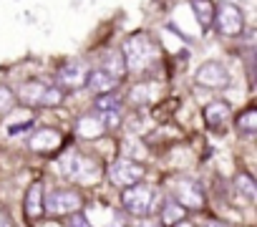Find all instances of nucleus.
Returning a JSON list of instances; mask_svg holds the SVG:
<instances>
[{
	"label": "nucleus",
	"mask_w": 257,
	"mask_h": 227,
	"mask_svg": "<svg viewBox=\"0 0 257 227\" xmlns=\"http://www.w3.org/2000/svg\"><path fill=\"white\" fill-rule=\"evenodd\" d=\"M13 106H16V93L8 86H0V117H6Z\"/></svg>",
	"instance_id": "obj_22"
},
{
	"label": "nucleus",
	"mask_w": 257,
	"mask_h": 227,
	"mask_svg": "<svg viewBox=\"0 0 257 227\" xmlns=\"http://www.w3.org/2000/svg\"><path fill=\"white\" fill-rule=\"evenodd\" d=\"M116 81H118V78H113V76L106 73L103 68H93V71L86 73V83H83V86H88L96 96H103V93H113Z\"/></svg>",
	"instance_id": "obj_11"
},
{
	"label": "nucleus",
	"mask_w": 257,
	"mask_h": 227,
	"mask_svg": "<svg viewBox=\"0 0 257 227\" xmlns=\"http://www.w3.org/2000/svg\"><path fill=\"white\" fill-rule=\"evenodd\" d=\"M121 204L126 207L128 214H134V217H147V214L152 212V204H154V189L147 187V184H132V187L123 189Z\"/></svg>",
	"instance_id": "obj_3"
},
{
	"label": "nucleus",
	"mask_w": 257,
	"mask_h": 227,
	"mask_svg": "<svg viewBox=\"0 0 257 227\" xmlns=\"http://www.w3.org/2000/svg\"><path fill=\"white\" fill-rule=\"evenodd\" d=\"M192 11H194L202 28L212 26V21H214V3L212 0H192Z\"/></svg>",
	"instance_id": "obj_18"
},
{
	"label": "nucleus",
	"mask_w": 257,
	"mask_h": 227,
	"mask_svg": "<svg viewBox=\"0 0 257 227\" xmlns=\"http://www.w3.org/2000/svg\"><path fill=\"white\" fill-rule=\"evenodd\" d=\"M31 147L33 152H53L61 147V134L56 129H38L31 137Z\"/></svg>",
	"instance_id": "obj_15"
},
{
	"label": "nucleus",
	"mask_w": 257,
	"mask_h": 227,
	"mask_svg": "<svg viewBox=\"0 0 257 227\" xmlns=\"http://www.w3.org/2000/svg\"><path fill=\"white\" fill-rule=\"evenodd\" d=\"M121 56H123L126 68L144 71V68H149L157 61L159 51H157V46L152 43V38L147 33H134V36H128V41L123 43Z\"/></svg>",
	"instance_id": "obj_1"
},
{
	"label": "nucleus",
	"mask_w": 257,
	"mask_h": 227,
	"mask_svg": "<svg viewBox=\"0 0 257 227\" xmlns=\"http://www.w3.org/2000/svg\"><path fill=\"white\" fill-rule=\"evenodd\" d=\"M68 227H93L88 219H86V214H81V212H76V217L68 222Z\"/></svg>",
	"instance_id": "obj_24"
},
{
	"label": "nucleus",
	"mask_w": 257,
	"mask_h": 227,
	"mask_svg": "<svg viewBox=\"0 0 257 227\" xmlns=\"http://www.w3.org/2000/svg\"><path fill=\"white\" fill-rule=\"evenodd\" d=\"M33 127V119H26V122H21V124H11L8 127V134H23L26 129H31Z\"/></svg>",
	"instance_id": "obj_23"
},
{
	"label": "nucleus",
	"mask_w": 257,
	"mask_h": 227,
	"mask_svg": "<svg viewBox=\"0 0 257 227\" xmlns=\"http://www.w3.org/2000/svg\"><path fill=\"white\" fill-rule=\"evenodd\" d=\"M144 167L139 162H132V159H116L111 167H108V177L116 187H132L137 184L142 177H144Z\"/></svg>",
	"instance_id": "obj_8"
},
{
	"label": "nucleus",
	"mask_w": 257,
	"mask_h": 227,
	"mask_svg": "<svg viewBox=\"0 0 257 227\" xmlns=\"http://www.w3.org/2000/svg\"><path fill=\"white\" fill-rule=\"evenodd\" d=\"M212 23H217V31L222 36H229V38H234L244 31V16L234 3H229V0L214 6V21Z\"/></svg>",
	"instance_id": "obj_4"
},
{
	"label": "nucleus",
	"mask_w": 257,
	"mask_h": 227,
	"mask_svg": "<svg viewBox=\"0 0 257 227\" xmlns=\"http://www.w3.org/2000/svg\"><path fill=\"white\" fill-rule=\"evenodd\" d=\"M174 197H177V204L184 209H202L207 202L202 184L197 179H189V177H179L174 182Z\"/></svg>",
	"instance_id": "obj_6"
},
{
	"label": "nucleus",
	"mask_w": 257,
	"mask_h": 227,
	"mask_svg": "<svg viewBox=\"0 0 257 227\" xmlns=\"http://www.w3.org/2000/svg\"><path fill=\"white\" fill-rule=\"evenodd\" d=\"M184 217H187V209L169 199V202H164V207H162V219H159V224H162V227H174V224L182 222Z\"/></svg>",
	"instance_id": "obj_17"
},
{
	"label": "nucleus",
	"mask_w": 257,
	"mask_h": 227,
	"mask_svg": "<svg viewBox=\"0 0 257 227\" xmlns=\"http://www.w3.org/2000/svg\"><path fill=\"white\" fill-rule=\"evenodd\" d=\"M234 187H237V192H239V194H244V199H247V202H254V199H257L254 179H252L247 172H239V174L234 177Z\"/></svg>",
	"instance_id": "obj_19"
},
{
	"label": "nucleus",
	"mask_w": 257,
	"mask_h": 227,
	"mask_svg": "<svg viewBox=\"0 0 257 227\" xmlns=\"http://www.w3.org/2000/svg\"><path fill=\"white\" fill-rule=\"evenodd\" d=\"M96 111H98V119L103 127H116L118 124V111H121V101L113 93H103L96 96Z\"/></svg>",
	"instance_id": "obj_10"
},
{
	"label": "nucleus",
	"mask_w": 257,
	"mask_h": 227,
	"mask_svg": "<svg viewBox=\"0 0 257 227\" xmlns=\"http://www.w3.org/2000/svg\"><path fill=\"white\" fill-rule=\"evenodd\" d=\"M106 73H111L113 78H121L123 73H126V63H123V56L121 53H111L108 58H106V68H103Z\"/></svg>",
	"instance_id": "obj_21"
},
{
	"label": "nucleus",
	"mask_w": 257,
	"mask_h": 227,
	"mask_svg": "<svg viewBox=\"0 0 257 227\" xmlns=\"http://www.w3.org/2000/svg\"><path fill=\"white\" fill-rule=\"evenodd\" d=\"M229 119V106L224 101H212L204 106V122L209 129H222Z\"/></svg>",
	"instance_id": "obj_14"
},
{
	"label": "nucleus",
	"mask_w": 257,
	"mask_h": 227,
	"mask_svg": "<svg viewBox=\"0 0 257 227\" xmlns=\"http://www.w3.org/2000/svg\"><path fill=\"white\" fill-rule=\"evenodd\" d=\"M0 227H3V212H0Z\"/></svg>",
	"instance_id": "obj_28"
},
{
	"label": "nucleus",
	"mask_w": 257,
	"mask_h": 227,
	"mask_svg": "<svg viewBox=\"0 0 257 227\" xmlns=\"http://www.w3.org/2000/svg\"><path fill=\"white\" fill-rule=\"evenodd\" d=\"M237 129H239L242 134H254V132H257V108H254V106L244 108L239 117H237Z\"/></svg>",
	"instance_id": "obj_20"
},
{
	"label": "nucleus",
	"mask_w": 257,
	"mask_h": 227,
	"mask_svg": "<svg viewBox=\"0 0 257 227\" xmlns=\"http://www.w3.org/2000/svg\"><path fill=\"white\" fill-rule=\"evenodd\" d=\"M86 68L81 66V63H68V66H63L58 73H56V81H58V86H63V88H78V86H83L86 83Z\"/></svg>",
	"instance_id": "obj_12"
},
{
	"label": "nucleus",
	"mask_w": 257,
	"mask_h": 227,
	"mask_svg": "<svg viewBox=\"0 0 257 227\" xmlns=\"http://www.w3.org/2000/svg\"><path fill=\"white\" fill-rule=\"evenodd\" d=\"M103 132H106V127L101 124L98 117H81V119L76 122V134H78L81 139H96V137H101Z\"/></svg>",
	"instance_id": "obj_16"
},
{
	"label": "nucleus",
	"mask_w": 257,
	"mask_h": 227,
	"mask_svg": "<svg viewBox=\"0 0 257 227\" xmlns=\"http://www.w3.org/2000/svg\"><path fill=\"white\" fill-rule=\"evenodd\" d=\"M101 174V167L93 157H86V154H71L66 159V177L71 182H81V184H88V182H96Z\"/></svg>",
	"instance_id": "obj_5"
},
{
	"label": "nucleus",
	"mask_w": 257,
	"mask_h": 227,
	"mask_svg": "<svg viewBox=\"0 0 257 227\" xmlns=\"http://www.w3.org/2000/svg\"><path fill=\"white\" fill-rule=\"evenodd\" d=\"M194 83L202 86V88H227L229 86V71L222 63L209 61L194 73Z\"/></svg>",
	"instance_id": "obj_9"
},
{
	"label": "nucleus",
	"mask_w": 257,
	"mask_h": 227,
	"mask_svg": "<svg viewBox=\"0 0 257 227\" xmlns=\"http://www.w3.org/2000/svg\"><path fill=\"white\" fill-rule=\"evenodd\" d=\"M43 207L53 217H63V214H71V212H78L81 209V197L73 189H56V192H51L43 199Z\"/></svg>",
	"instance_id": "obj_7"
},
{
	"label": "nucleus",
	"mask_w": 257,
	"mask_h": 227,
	"mask_svg": "<svg viewBox=\"0 0 257 227\" xmlns=\"http://www.w3.org/2000/svg\"><path fill=\"white\" fill-rule=\"evenodd\" d=\"M174 227H194V224H192V222H187V219H182V222H177Z\"/></svg>",
	"instance_id": "obj_26"
},
{
	"label": "nucleus",
	"mask_w": 257,
	"mask_h": 227,
	"mask_svg": "<svg viewBox=\"0 0 257 227\" xmlns=\"http://www.w3.org/2000/svg\"><path fill=\"white\" fill-rule=\"evenodd\" d=\"M207 227H229V224H227V222H222V219H212Z\"/></svg>",
	"instance_id": "obj_25"
},
{
	"label": "nucleus",
	"mask_w": 257,
	"mask_h": 227,
	"mask_svg": "<svg viewBox=\"0 0 257 227\" xmlns=\"http://www.w3.org/2000/svg\"><path fill=\"white\" fill-rule=\"evenodd\" d=\"M142 227H162V224H159V222H144Z\"/></svg>",
	"instance_id": "obj_27"
},
{
	"label": "nucleus",
	"mask_w": 257,
	"mask_h": 227,
	"mask_svg": "<svg viewBox=\"0 0 257 227\" xmlns=\"http://www.w3.org/2000/svg\"><path fill=\"white\" fill-rule=\"evenodd\" d=\"M26 217L28 219H38V217H43V212H46V207H43V184L41 182H33L31 187H28V192H26Z\"/></svg>",
	"instance_id": "obj_13"
},
{
	"label": "nucleus",
	"mask_w": 257,
	"mask_h": 227,
	"mask_svg": "<svg viewBox=\"0 0 257 227\" xmlns=\"http://www.w3.org/2000/svg\"><path fill=\"white\" fill-rule=\"evenodd\" d=\"M18 98L28 106H58L63 101V91L41 81H28L18 88Z\"/></svg>",
	"instance_id": "obj_2"
}]
</instances>
